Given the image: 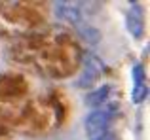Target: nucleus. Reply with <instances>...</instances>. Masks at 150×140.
<instances>
[{
	"mask_svg": "<svg viewBox=\"0 0 150 140\" xmlns=\"http://www.w3.org/2000/svg\"><path fill=\"white\" fill-rule=\"evenodd\" d=\"M101 61L93 55H86L84 57V70H82L80 78H78V87H89L93 81L99 78L101 74Z\"/></svg>",
	"mask_w": 150,
	"mask_h": 140,
	"instance_id": "f257e3e1",
	"label": "nucleus"
},
{
	"mask_svg": "<svg viewBox=\"0 0 150 140\" xmlns=\"http://www.w3.org/2000/svg\"><path fill=\"white\" fill-rule=\"evenodd\" d=\"M112 116L105 110H97V112H91V114L86 118V131H88L89 136H99V134L106 133V125L110 123Z\"/></svg>",
	"mask_w": 150,
	"mask_h": 140,
	"instance_id": "f03ea898",
	"label": "nucleus"
},
{
	"mask_svg": "<svg viewBox=\"0 0 150 140\" xmlns=\"http://www.w3.org/2000/svg\"><path fill=\"white\" fill-rule=\"evenodd\" d=\"M125 25H127V30L131 32L133 38H143L144 34V19H143V10L139 6H133L127 13V19H125Z\"/></svg>",
	"mask_w": 150,
	"mask_h": 140,
	"instance_id": "7ed1b4c3",
	"label": "nucleus"
},
{
	"mask_svg": "<svg viewBox=\"0 0 150 140\" xmlns=\"http://www.w3.org/2000/svg\"><path fill=\"white\" fill-rule=\"evenodd\" d=\"M55 13H57L61 19H65V21H70V23H76V25L82 21V13L78 11V8L69 6L67 2H61L59 6H55Z\"/></svg>",
	"mask_w": 150,
	"mask_h": 140,
	"instance_id": "20e7f679",
	"label": "nucleus"
},
{
	"mask_svg": "<svg viewBox=\"0 0 150 140\" xmlns=\"http://www.w3.org/2000/svg\"><path fill=\"white\" fill-rule=\"evenodd\" d=\"M108 93H110V87L108 85H103V87L95 89L93 93H89V95L86 97V104H88V106H101V104H105V100L108 99Z\"/></svg>",
	"mask_w": 150,
	"mask_h": 140,
	"instance_id": "39448f33",
	"label": "nucleus"
},
{
	"mask_svg": "<svg viewBox=\"0 0 150 140\" xmlns=\"http://www.w3.org/2000/svg\"><path fill=\"white\" fill-rule=\"evenodd\" d=\"M80 36L84 38L86 42L89 44H97L101 40V32L95 29V27H89V25H82L80 27Z\"/></svg>",
	"mask_w": 150,
	"mask_h": 140,
	"instance_id": "423d86ee",
	"label": "nucleus"
},
{
	"mask_svg": "<svg viewBox=\"0 0 150 140\" xmlns=\"http://www.w3.org/2000/svg\"><path fill=\"white\" fill-rule=\"evenodd\" d=\"M146 95H148L146 85H135V89H133V93H131V100H133V104H141L144 99H146Z\"/></svg>",
	"mask_w": 150,
	"mask_h": 140,
	"instance_id": "0eeeda50",
	"label": "nucleus"
},
{
	"mask_svg": "<svg viewBox=\"0 0 150 140\" xmlns=\"http://www.w3.org/2000/svg\"><path fill=\"white\" fill-rule=\"evenodd\" d=\"M143 80H144L143 64H135V66H133V81H135V85H143Z\"/></svg>",
	"mask_w": 150,
	"mask_h": 140,
	"instance_id": "6e6552de",
	"label": "nucleus"
},
{
	"mask_svg": "<svg viewBox=\"0 0 150 140\" xmlns=\"http://www.w3.org/2000/svg\"><path fill=\"white\" fill-rule=\"evenodd\" d=\"M93 140H116V134L114 133H103L99 136H95Z\"/></svg>",
	"mask_w": 150,
	"mask_h": 140,
	"instance_id": "1a4fd4ad",
	"label": "nucleus"
}]
</instances>
